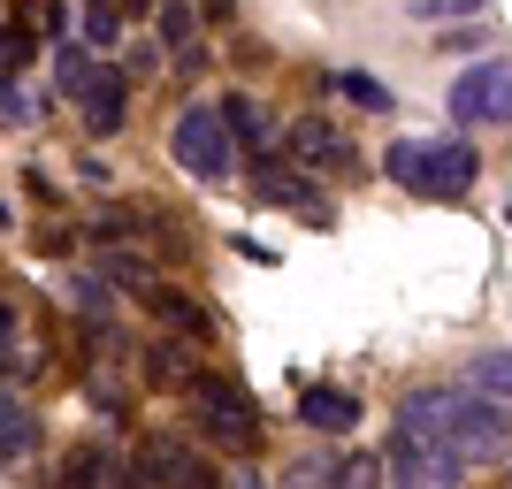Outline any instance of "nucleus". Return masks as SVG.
<instances>
[{
    "instance_id": "nucleus-1",
    "label": "nucleus",
    "mask_w": 512,
    "mask_h": 489,
    "mask_svg": "<svg viewBox=\"0 0 512 489\" xmlns=\"http://www.w3.org/2000/svg\"><path fill=\"white\" fill-rule=\"evenodd\" d=\"M398 436L436 444V451H451V459L474 467V459H497V451L512 444V405L482 398V390H467V383H428V390H406Z\"/></svg>"
},
{
    "instance_id": "nucleus-2",
    "label": "nucleus",
    "mask_w": 512,
    "mask_h": 489,
    "mask_svg": "<svg viewBox=\"0 0 512 489\" xmlns=\"http://www.w3.org/2000/svg\"><path fill=\"white\" fill-rule=\"evenodd\" d=\"M383 169H390V184H406V192H421V199H459L474 176H482V161H474L467 138H444V146L398 138V146L383 153Z\"/></svg>"
},
{
    "instance_id": "nucleus-3",
    "label": "nucleus",
    "mask_w": 512,
    "mask_h": 489,
    "mask_svg": "<svg viewBox=\"0 0 512 489\" xmlns=\"http://www.w3.org/2000/svg\"><path fill=\"white\" fill-rule=\"evenodd\" d=\"M184 398H192V421L207 428L214 444H230V451H253V444H260V405L245 398V383H237V375L199 367L192 383H184Z\"/></svg>"
},
{
    "instance_id": "nucleus-4",
    "label": "nucleus",
    "mask_w": 512,
    "mask_h": 489,
    "mask_svg": "<svg viewBox=\"0 0 512 489\" xmlns=\"http://www.w3.org/2000/svg\"><path fill=\"white\" fill-rule=\"evenodd\" d=\"M169 153H176V169H192L199 184H222V176L237 169V146H230V130H222L214 107H176L169 115Z\"/></svg>"
},
{
    "instance_id": "nucleus-5",
    "label": "nucleus",
    "mask_w": 512,
    "mask_h": 489,
    "mask_svg": "<svg viewBox=\"0 0 512 489\" xmlns=\"http://www.w3.org/2000/svg\"><path fill=\"white\" fill-rule=\"evenodd\" d=\"M451 123H512V62H474L459 69V85H451Z\"/></svg>"
},
{
    "instance_id": "nucleus-6",
    "label": "nucleus",
    "mask_w": 512,
    "mask_h": 489,
    "mask_svg": "<svg viewBox=\"0 0 512 489\" xmlns=\"http://www.w3.org/2000/svg\"><path fill=\"white\" fill-rule=\"evenodd\" d=\"M138 489H222V474L199 451H184L176 436H146L138 444Z\"/></svg>"
},
{
    "instance_id": "nucleus-7",
    "label": "nucleus",
    "mask_w": 512,
    "mask_h": 489,
    "mask_svg": "<svg viewBox=\"0 0 512 489\" xmlns=\"http://www.w3.org/2000/svg\"><path fill=\"white\" fill-rule=\"evenodd\" d=\"M390 474H398V489H467V459L413 444V436H390Z\"/></svg>"
},
{
    "instance_id": "nucleus-8",
    "label": "nucleus",
    "mask_w": 512,
    "mask_h": 489,
    "mask_svg": "<svg viewBox=\"0 0 512 489\" xmlns=\"http://www.w3.org/2000/svg\"><path fill=\"white\" fill-rule=\"evenodd\" d=\"M283 138H291V153H299V169H337V176L360 169V146H352V138H344L329 115H299Z\"/></svg>"
},
{
    "instance_id": "nucleus-9",
    "label": "nucleus",
    "mask_w": 512,
    "mask_h": 489,
    "mask_svg": "<svg viewBox=\"0 0 512 489\" xmlns=\"http://www.w3.org/2000/svg\"><path fill=\"white\" fill-rule=\"evenodd\" d=\"M299 428H321V436H352V428H360V390L306 383V390H299Z\"/></svg>"
},
{
    "instance_id": "nucleus-10",
    "label": "nucleus",
    "mask_w": 512,
    "mask_h": 489,
    "mask_svg": "<svg viewBox=\"0 0 512 489\" xmlns=\"http://www.w3.org/2000/svg\"><path fill=\"white\" fill-rule=\"evenodd\" d=\"M62 489H138V467H123L107 444H77L62 459Z\"/></svg>"
},
{
    "instance_id": "nucleus-11",
    "label": "nucleus",
    "mask_w": 512,
    "mask_h": 489,
    "mask_svg": "<svg viewBox=\"0 0 512 489\" xmlns=\"http://www.w3.org/2000/svg\"><path fill=\"white\" fill-rule=\"evenodd\" d=\"M123 77H115V62H100L85 77V92H77V115H85V130L92 138H115V130H123Z\"/></svg>"
},
{
    "instance_id": "nucleus-12",
    "label": "nucleus",
    "mask_w": 512,
    "mask_h": 489,
    "mask_svg": "<svg viewBox=\"0 0 512 489\" xmlns=\"http://www.w3.org/2000/svg\"><path fill=\"white\" fill-rule=\"evenodd\" d=\"M146 306L161 329H184V337H214V314L199 306L192 291H176V283H146Z\"/></svg>"
},
{
    "instance_id": "nucleus-13",
    "label": "nucleus",
    "mask_w": 512,
    "mask_h": 489,
    "mask_svg": "<svg viewBox=\"0 0 512 489\" xmlns=\"http://www.w3.org/2000/svg\"><path fill=\"white\" fill-rule=\"evenodd\" d=\"M260 199H276V207H299L306 222H329V199L314 192V176H291V169H276V161H260Z\"/></svg>"
},
{
    "instance_id": "nucleus-14",
    "label": "nucleus",
    "mask_w": 512,
    "mask_h": 489,
    "mask_svg": "<svg viewBox=\"0 0 512 489\" xmlns=\"http://www.w3.org/2000/svg\"><path fill=\"white\" fill-rule=\"evenodd\" d=\"M214 115H222V130H230V146L268 153V115H260L253 92H222V100H214Z\"/></svg>"
},
{
    "instance_id": "nucleus-15",
    "label": "nucleus",
    "mask_w": 512,
    "mask_h": 489,
    "mask_svg": "<svg viewBox=\"0 0 512 489\" xmlns=\"http://www.w3.org/2000/svg\"><path fill=\"white\" fill-rule=\"evenodd\" d=\"M467 390L512 405V352H505V344H490V352H474V360H467Z\"/></svg>"
},
{
    "instance_id": "nucleus-16",
    "label": "nucleus",
    "mask_w": 512,
    "mask_h": 489,
    "mask_svg": "<svg viewBox=\"0 0 512 489\" xmlns=\"http://www.w3.org/2000/svg\"><path fill=\"white\" fill-rule=\"evenodd\" d=\"M192 375H199V367L184 360V352H169V344H146V383H153V390H184Z\"/></svg>"
},
{
    "instance_id": "nucleus-17",
    "label": "nucleus",
    "mask_w": 512,
    "mask_h": 489,
    "mask_svg": "<svg viewBox=\"0 0 512 489\" xmlns=\"http://www.w3.org/2000/svg\"><path fill=\"white\" fill-rule=\"evenodd\" d=\"M375 482H383V459H367V451H344L329 467V489H375Z\"/></svg>"
},
{
    "instance_id": "nucleus-18",
    "label": "nucleus",
    "mask_w": 512,
    "mask_h": 489,
    "mask_svg": "<svg viewBox=\"0 0 512 489\" xmlns=\"http://www.w3.org/2000/svg\"><path fill=\"white\" fill-rule=\"evenodd\" d=\"M153 23H161V46H176V62H184V54H192V31H199V16L184 8V0H176V8H161Z\"/></svg>"
},
{
    "instance_id": "nucleus-19",
    "label": "nucleus",
    "mask_w": 512,
    "mask_h": 489,
    "mask_svg": "<svg viewBox=\"0 0 512 489\" xmlns=\"http://www.w3.org/2000/svg\"><path fill=\"white\" fill-rule=\"evenodd\" d=\"M23 69H31V39H23L16 23H0V85H16Z\"/></svg>"
},
{
    "instance_id": "nucleus-20",
    "label": "nucleus",
    "mask_w": 512,
    "mask_h": 489,
    "mask_svg": "<svg viewBox=\"0 0 512 489\" xmlns=\"http://www.w3.org/2000/svg\"><path fill=\"white\" fill-rule=\"evenodd\" d=\"M413 23H451V16H482V0H406Z\"/></svg>"
},
{
    "instance_id": "nucleus-21",
    "label": "nucleus",
    "mask_w": 512,
    "mask_h": 489,
    "mask_svg": "<svg viewBox=\"0 0 512 489\" xmlns=\"http://www.w3.org/2000/svg\"><path fill=\"white\" fill-rule=\"evenodd\" d=\"M337 85H344V92H352V100H360V107H367V115H390V92H383V85H375V77H360V69H344Z\"/></svg>"
},
{
    "instance_id": "nucleus-22",
    "label": "nucleus",
    "mask_w": 512,
    "mask_h": 489,
    "mask_svg": "<svg viewBox=\"0 0 512 489\" xmlns=\"http://www.w3.org/2000/svg\"><path fill=\"white\" fill-rule=\"evenodd\" d=\"M0 115H8L16 130H31V115H39V107H31V92H23V85H0Z\"/></svg>"
},
{
    "instance_id": "nucleus-23",
    "label": "nucleus",
    "mask_w": 512,
    "mask_h": 489,
    "mask_svg": "<svg viewBox=\"0 0 512 489\" xmlns=\"http://www.w3.org/2000/svg\"><path fill=\"white\" fill-rule=\"evenodd\" d=\"M85 39L92 46H115V39H123V16H115V8H92V16H85Z\"/></svg>"
},
{
    "instance_id": "nucleus-24",
    "label": "nucleus",
    "mask_w": 512,
    "mask_h": 489,
    "mask_svg": "<svg viewBox=\"0 0 512 489\" xmlns=\"http://www.w3.org/2000/svg\"><path fill=\"white\" fill-rule=\"evenodd\" d=\"M8 337H16V314H8V306H0V344H8Z\"/></svg>"
},
{
    "instance_id": "nucleus-25",
    "label": "nucleus",
    "mask_w": 512,
    "mask_h": 489,
    "mask_svg": "<svg viewBox=\"0 0 512 489\" xmlns=\"http://www.w3.org/2000/svg\"><path fill=\"white\" fill-rule=\"evenodd\" d=\"M237 489H268V482H260V474H237ZM291 489H299V482H291Z\"/></svg>"
},
{
    "instance_id": "nucleus-26",
    "label": "nucleus",
    "mask_w": 512,
    "mask_h": 489,
    "mask_svg": "<svg viewBox=\"0 0 512 489\" xmlns=\"http://www.w3.org/2000/svg\"><path fill=\"white\" fill-rule=\"evenodd\" d=\"M8 413H23V405H16V398H8V390H0V421H8Z\"/></svg>"
},
{
    "instance_id": "nucleus-27",
    "label": "nucleus",
    "mask_w": 512,
    "mask_h": 489,
    "mask_svg": "<svg viewBox=\"0 0 512 489\" xmlns=\"http://www.w3.org/2000/svg\"><path fill=\"white\" fill-rule=\"evenodd\" d=\"M0 222H8V207H0Z\"/></svg>"
}]
</instances>
